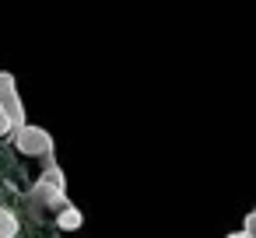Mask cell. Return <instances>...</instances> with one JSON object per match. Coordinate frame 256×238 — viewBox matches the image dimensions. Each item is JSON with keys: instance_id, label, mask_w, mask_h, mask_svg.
<instances>
[{"instance_id": "cell-1", "label": "cell", "mask_w": 256, "mask_h": 238, "mask_svg": "<svg viewBox=\"0 0 256 238\" xmlns=\"http://www.w3.org/2000/svg\"><path fill=\"white\" fill-rule=\"evenodd\" d=\"M28 203L36 210H64L67 207V179L60 172V165L53 161V154L46 158V172L39 175V182L28 193Z\"/></svg>"}, {"instance_id": "cell-2", "label": "cell", "mask_w": 256, "mask_h": 238, "mask_svg": "<svg viewBox=\"0 0 256 238\" xmlns=\"http://www.w3.org/2000/svg\"><path fill=\"white\" fill-rule=\"evenodd\" d=\"M11 144L28 154V158H50L53 154V137L46 126H32V123H22L18 130H11Z\"/></svg>"}, {"instance_id": "cell-3", "label": "cell", "mask_w": 256, "mask_h": 238, "mask_svg": "<svg viewBox=\"0 0 256 238\" xmlns=\"http://www.w3.org/2000/svg\"><path fill=\"white\" fill-rule=\"evenodd\" d=\"M0 105L8 109L14 130H18L22 123H28V119H25V102H22V95H18V81H14V74H8V70H0Z\"/></svg>"}, {"instance_id": "cell-4", "label": "cell", "mask_w": 256, "mask_h": 238, "mask_svg": "<svg viewBox=\"0 0 256 238\" xmlns=\"http://www.w3.org/2000/svg\"><path fill=\"white\" fill-rule=\"evenodd\" d=\"M81 224H84V214H81L74 203H67L64 210H56V228H60V231H78Z\"/></svg>"}, {"instance_id": "cell-5", "label": "cell", "mask_w": 256, "mask_h": 238, "mask_svg": "<svg viewBox=\"0 0 256 238\" xmlns=\"http://www.w3.org/2000/svg\"><path fill=\"white\" fill-rule=\"evenodd\" d=\"M18 231H22L18 214L8 210V207H0V238H18Z\"/></svg>"}, {"instance_id": "cell-6", "label": "cell", "mask_w": 256, "mask_h": 238, "mask_svg": "<svg viewBox=\"0 0 256 238\" xmlns=\"http://www.w3.org/2000/svg\"><path fill=\"white\" fill-rule=\"evenodd\" d=\"M11 130H14V123H11V116H8V109L0 105V137H11Z\"/></svg>"}, {"instance_id": "cell-7", "label": "cell", "mask_w": 256, "mask_h": 238, "mask_svg": "<svg viewBox=\"0 0 256 238\" xmlns=\"http://www.w3.org/2000/svg\"><path fill=\"white\" fill-rule=\"evenodd\" d=\"M242 228H246V231L256 238V210H252V214H246V224H242Z\"/></svg>"}, {"instance_id": "cell-8", "label": "cell", "mask_w": 256, "mask_h": 238, "mask_svg": "<svg viewBox=\"0 0 256 238\" xmlns=\"http://www.w3.org/2000/svg\"><path fill=\"white\" fill-rule=\"evenodd\" d=\"M228 238H252V235H249V231H246V228H242V231H232V235H228Z\"/></svg>"}]
</instances>
